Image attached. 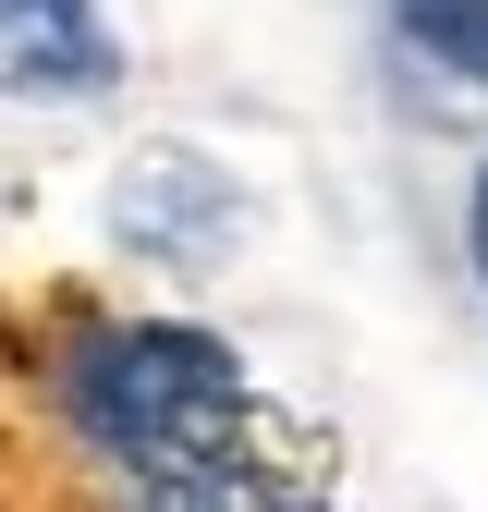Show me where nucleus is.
Returning <instances> with one entry per match:
<instances>
[{
  "instance_id": "1",
  "label": "nucleus",
  "mask_w": 488,
  "mask_h": 512,
  "mask_svg": "<svg viewBox=\"0 0 488 512\" xmlns=\"http://www.w3.org/2000/svg\"><path fill=\"white\" fill-rule=\"evenodd\" d=\"M61 415L135 476V500L183 512H318L330 500V439L281 415L232 342L183 317H122L61 354Z\"/></svg>"
},
{
  "instance_id": "2",
  "label": "nucleus",
  "mask_w": 488,
  "mask_h": 512,
  "mask_svg": "<svg viewBox=\"0 0 488 512\" xmlns=\"http://www.w3.org/2000/svg\"><path fill=\"white\" fill-rule=\"evenodd\" d=\"M110 232L159 256V269H220V244L244 232V196L196 159V147H135L110 183Z\"/></svg>"
},
{
  "instance_id": "3",
  "label": "nucleus",
  "mask_w": 488,
  "mask_h": 512,
  "mask_svg": "<svg viewBox=\"0 0 488 512\" xmlns=\"http://www.w3.org/2000/svg\"><path fill=\"white\" fill-rule=\"evenodd\" d=\"M110 25L98 0H0V98H98Z\"/></svg>"
},
{
  "instance_id": "4",
  "label": "nucleus",
  "mask_w": 488,
  "mask_h": 512,
  "mask_svg": "<svg viewBox=\"0 0 488 512\" xmlns=\"http://www.w3.org/2000/svg\"><path fill=\"white\" fill-rule=\"evenodd\" d=\"M391 25H403L427 61H452L464 86H488V0H391Z\"/></svg>"
},
{
  "instance_id": "5",
  "label": "nucleus",
  "mask_w": 488,
  "mask_h": 512,
  "mask_svg": "<svg viewBox=\"0 0 488 512\" xmlns=\"http://www.w3.org/2000/svg\"><path fill=\"white\" fill-rule=\"evenodd\" d=\"M476 269H488V183H476Z\"/></svg>"
},
{
  "instance_id": "6",
  "label": "nucleus",
  "mask_w": 488,
  "mask_h": 512,
  "mask_svg": "<svg viewBox=\"0 0 488 512\" xmlns=\"http://www.w3.org/2000/svg\"><path fill=\"white\" fill-rule=\"evenodd\" d=\"M135 512H183V500H135Z\"/></svg>"
}]
</instances>
